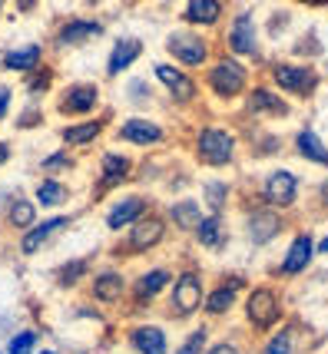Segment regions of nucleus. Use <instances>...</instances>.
<instances>
[{"mask_svg":"<svg viewBox=\"0 0 328 354\" xmlns=\"http://www.w3.org/2000/svg\"><path fill=\"white\" fill-rule=\"evenodd\" d=\"M206 86L216 93L219 100H235L249 86V70L239 63V57H219L206 70Z\"/></svg>","mask_w":328,"mask_h":354,"instance_id":"nucleus-1","label":"nucleus"},{"mask_svg":"<svg viewBox=\"0 0 328 354\" xmlns=\"http://www.w3.org/2000/svg\"><path fill=\"white\" fill-rule=\"evenodd\" d=\"M196 159L203 166H229L235 159V136L222 126H203L196 133Z\"/></svg>","mask_w":328,"mask_h":354,"instance_id":"nucleus-2","label":"nucleus"},{"mask_svg":"<svg viewBox=\"0 0 328 354\" xmlns=\"http://www.w3.org/2000/svg\"><path fill=\"white\" fill-rule=\"evenodd\" d=\"M166 50L176 66L183 70H196V66H206L209 63V40H206L199 30H172L166 37Z\"/></svg>","mask_w":328,"mask_h":354,"instance_id":"nucleus-3","label":"nucleus"},{"mask_svg":"<svg viewBox=\"0 0 328 354\" xmlns=\"http://www.w3.org/2000/svg\"><path fill=\"white\" fill-rule=\"evenodd\" d=\"M272 83H275L282 93H289V96L309 100V96H315L322 80H318V73H315L312 66H302V63H275V66H272Z\"/></svg>","mask_w":328,"mask_h":354,"instance_id":"nucleus-4","label":"nucleus"},{"mask_svg":"<svg viewBox=\"0 0 328 354\" xmlns=\"http://www.w3.org/2000/svg\"><path fill=\"white\" fill-rule=\"evenodd\" d=\"M226 46L233 50V57L259 60V33H255V17H252V10H239V14L233 17V27L226 33Z\"/></svg>","mask_w":328,"mask_h":354,"instance_id":"nucleus-5","label":"nucleus"},{"mask_svg":"<svg viewBox=\"0 0 328 354\" xmlns=\"http://www.w3.org/2000/svg\"><path fill=\"white\" fill-rule=\"evenodd\" d=\"M96 106H100V86L96 83H70L57 96L60 116H90Z\"/></svg>","mask_w":328,"mask_h":354,"instance_id":"nucleus-6","label":"nucleus"},{"mask_svg":"<svg viewBox=\"0 0 328 354\" xmlns=\"http://www.w3.org/2000/svg\"><path fill=\"white\" fill-rule=\"evenodd\" d=\"M156 80L163 83V90L172 96V103H179V106H186V103H192L196 100V93H199V86H196V80L189 77L183 66H176V63H156Z\"/></svg>","mask_w":328,"mask_h":354,"instance_id":"nucleus-7","label":"nucleus"},{"mask_svg":"<svg viewBox=\"0 0 328 354\" xmlns=\"http://www.w3.org/2000/svg\"><path fill=\"white\" fill-rule=\"evenodd\" d=\"M282 315V305H279V295L272 292L268 285H259V288H252L249 298H246V318H249L255 328H272V324L279 322Z\"/></svg>","mask_w":328,"mask_h":354,"instance_id":"nucleus-8","label":"nucleus"},{"mask_svg":"<svg viewBox=\"0 0 328 354\" xmlns=\"http://www.w3.org/2000/svg\"><path fill=\"white\" fill-rule=\"evenodd\" d=\"M203 301H206L203 278L196 275V272H183V275L176 278V285H172V311L179 318H189V315H196V311L203 308Z\"/></svg>","mask_w":328,"mask_h":354,"instance_id":"nucleus-9","label":"nucleus"},{"mask_svg":"<svg viewBox=\"0 0 328 354\" xmlns=\"http://www.w3.org/2000/svg\"><path fill=\"white\" fill-rule=\"evenodd\" d=\"M103 24L100 20H93V17H66L60 27H57V33H53V44L60 46H83L90 44V40H96V37H103Z\"/></svg>","mask_w":328,"mask_h":354,"instance_id":"nucleus-10","label":"nucleus"},{"mask_svg":"<svg viewBox=\"0 0 328 354\" xmlns=\"http://www.w3.org/2000/svg\"><path fill=\"white\" fill-rule=\"evenodd\" d=\"M70 229V216H53V218H44V222H33L30 229L20 235V252L24 255H37L44 245H50L60 232Z\"/></svg>","mask_w":328,"mask_h":354,"instance_id":"nucleus-11","label":"nucleus"},{"mask_svg":"<svg viewBox=\"0 0 328 354\" xmlns=\"http://www.w3.org/2000/svg\"><path fill=\"white\" fill-rule=\"evenodd\" d=\"M262 196L272 209H289L298 199V179L289 169H272L262 183Z\"/></svg>","mask_w":328,"mask_h":354,"instance_id":"nucleus-12","label":"nucleus"},{"mask_svg":"<svg viewBox=\"0 0 328 354\" xmlns=\"http://www.w3.org/2000/svg\"><path fill=\"white\" fill-rule=\"evenodd\" d=\"M44 63V44H20L0 53V70L3 73H20L27 77Z\"/></svg>","mask_w":328,"mask_h":354,"instance_id":"nucleus-13","label":"nucleus"},{"mask_svg":"<svg viewBox=\"0 0 328 354\" xmlns=\"http://www.w3.org/2000/svg\"><path fill=\"white\" fill-rule=\"evenodd\" d=\"M246 109H249L252 116H268V120H285V116H292L289 100H282L279 93L268 90V86H252L249 96H246Z\"/></svg>","mask_w":328,"mask_h":354,"instance_id":"nucleus-14","label":"nucleus"},{"mask_svg":"<svg viewBox=\"0 0 328 354\" xmlns=\"http://www.w3.org/2000/svg\"><path fill=\"white\" fill-rule=\"evenodd\" d=\"M163 239H166V222L159 216H143L129 225L126 245H129V252H149V248H156Z\"/></svg>","mask_w":328,"mask_h":354,"instance_id":"nucleus-15","label":"nucleus"},{"mask_svg":"<svg viewBox=\"0 0 328 354\" xmlns=\"http://www.w3.org/2000/svg\"><path fill=\"white\" fill-rule=\"evenodd\" d=\"M116 136L123 142H129V146H156V142L166 139V129L159 123H153V120H146V116H133V120L120 123Z\"/></svg>","mask_w":328,"mask_h":354,"instance_id":"nucleus-16","label":"nucleus"},{"mask_svg":"<svg viewBox=\"0 0 328 354\" xmlns=\"http://www.w3.org/2000/svg\"><path fill=\"white\" fill-rule=\"evenodd\" d=\"M279 232H282V218L272 209H255L246 218V235H249L252 245H268Z\"/></svg>","mask_w":328,"mask_h":354,"instance_id":"nucleus-17","label":"nucleus"},{"mask_svg":"<svg viewBox=\"0 0 328 354\" xmlns=\"http://www.w3.org/2000/svg\"><path fill=\"white\" fill-rule=\"evenodd\" d=\"M315 255V239L309 235V232H298L295 239H292V245H289V252H285V259H282V275H302L305 268H309V262H312Z\"/></svg>","mask_w":328,"mask_h":354,"instance_id":"nucleus-18","label":"nucleus"},{"mask_svg":"<svg viewBox=\"0 0 328 354\" xmlns=\"http://www.w3.org/2000/svg\"><path fill=\"white\" fill-rule=\"evenodd\" d=\"M140 57H143V40L140 37H120V40L113 44V50H109L107 73L109 77H120V73H126Z\"/></svg>","mask_w":328,"mask_h":354,"instance_id":"nucleus-19","label":"nucleus"},{"mask_svg":"<svg viewBox=\"0 0 328 354\" xmlns=\"http://www.w3.org/2000/svg\"><path fill=\"white\" fill-rule=\"evenodd\" d=\"M143 216H146V199H143V196H123V199L107 212V229L120 232V229H126V225H133V222Z\"/></svg>","mask_w":328,"mask_h":354,"instance_id":"nucleus-20","label":"nucleus"},{"mask_svg":"<svg viewBox=\"0 0 328 354\" xmlns=\"http://www.w3.org/2000/svg\"><path fill=\"white\" fill-rule=\"evenodd\" d=\"M183 20L189 27H216L222 20V0H186Z\"/></svg>","mask_w":328,"mask_h":354,"instance_id":"nucleus-21","label":"nucleus"},{"mask_svg":"<svg viewBox=\"0 0 328 354\" xmlns=\"http://www.w3.org/2000/svg\"><path fill=\"white\" fill-rule=\"evenodd\" d=\"M192 232H196L199 245L209 248V252H219V248H226V242H229L226 222H222V216H216V212H209V216L199 218V225H196Z\"/></svg>","mask_w":328,"mask_h":354,"instance_id":"nucleus-22","label":"nucleus"},{"mask_svg":"<svg viewBox=\"0 0 328 354\" xmlns=\"http://www.w3.org/2000/svg\"><path fill=\"white\" fill-rule=\"evenodd\" d=\"M133 169V162H129V156L123 153H107L100 159V192H107L113 185H120L129 176Z\"/></svg>","mask_w":328,"mask_h":354,"instance_id":"nucleus-23","label":"nucleus"},{"mask_svg":"<svg viewBox=\"0 0 328 354\" xmlns=\"http://www.w3.org/2000/svg\"><path fill=\"white\" fill-rule=\"evenodd\" d=\"M129 341H133V348L140 354H170L166 351V335H163V328H156V324H140V328H133Z\"/></svg>","mask_w":328,"mask_h":354,"instance_id":"nucleus-24","label":"nucleus"},{"mask_svg":"<svg viewBox=\"0 0 328 354\" xmlns=\"http://www.w3.org/2000/svg\"><path fill=\"white\" fill-rule=\"evenodd\" d=\"M295 149L302 159H309L315 166H328V146L315 129H298L295 133Z\"/></svg>","mask_w":328,"mask_h":354,"instance_id":"nucleus-25","label":"nucleus"},{"mask_svg":"<svg viewBox=\"0 0 328 354\" xmlns=\"http://www.w3.org/2000/svg\"><path fill=\"white\" fill-rule=\"evenodd\" d=\"M100 133H103V120H80V123L63 126L60 139L66 142V146H90Z\"/></svg>","mask_w":328,"mask_h":354,"instance_id":"nucleus-26","label":"nucleus"},{"mask_svg":"<svg viewBox=\"0 0 328 354\" xmlns=\"http://www.w3.org/2000/svg\"><path fill=\"white\" fill-rule=\"evenodd\" d=\"M66 199H70V189H66L60 179H53V176L40 179L37 189H33V202H37L40 209H57V205H63Z\"/></svg>","mask_w":328,"mask_h":354,"instance_id":"nucleus-27","label":"nucleus"},{"mask_svg":"<svg viewBox=\"0 0 328 354\" xmlns=\"http://www.w3.org/2000/svg\"><path fill=\"white\" fill-rule=\"evenodd\" d=\"M3 218H7V225L17 232H27L37 222V202L33 199H20V196H14V202L3 209Z\"/></svg>","mask_w":328,"mask_h":354,"instance_id":"nucleus-28","label":"nucleus"},{"mask_svg":"<svg viewBox=\"0 0 328 354\" xmlns=\"http://www.w3.org/2000/svg\"><path fill=\"white\" fill-rule=\"evenodd\" d=\"M120 295H123V275L120 272H100L93 278V298L96 301H103V305H113V301H120Z\"/></svg>","mask_w":328,"mask_h":354,"instance_id":"nucleus-29","label":"nucleus"},{"mask_svg":"<svg viewBox=\"0 0 328 354\" xmlns=\"http://www.w3.org/2000/svg\"><path fill=\"white\" fill-rule=\"evenodd\" d=\"M170 218L176 229L183 232H192L196 225H199V218H203V212H199V202L196 199H179L170 205Z\"/></svg>","mask_w":328,"mask_h":354,"instance_id":"nucleus-30","label":"nucleus"},{"mask_svg":"<svg viewBox=\"0 0 328 354\" xmlns=\"http://www.w3.org/2000/svg\"><path fill=\"white\" fill-rule=\"evenodd\" d=\"M239 288H242V281H239V278H233L229 285H219L216 292L203 301L206 315H226V311L235 305V292H239Z\"/></svg>","mask_w":328,"mask_h":354,"instance_id":"nucleus-31","label":"nucleus"},{"mask_svg":"<svg viewBox=\"0 0 328 354\" xmlns=\"http://www.w3.org/2000/svg\"><path fill=\"white\" fill-rule=\"evenodd\" d=\"M170 281H172L170 268H153V272H146V275L136 281V298H140V301H149V298H156Z\"/></svg>","mask_w":328,"mask_h":354,"instance_id":"nucleus-32","label":"nucleus"},{"mask_svg":"<svg viewBox=\"0 0 328 354\" xmlns=\"http://www.w3.org/2000/svg\"><path fill=\"white\" fill-rule=\"evenodd\" d=\"M203 196H206V205H209V212H222L226 209V202H229V183H222V179H209L203 185Z\"/></svg>","mask_w":328,"mask_h":354,"instance_id":"nucleus-33","label":"nucleus"},{"mask_svg":"<svg viewBox=\"0 0 328 354\" xmlns=\"http://www.w3.org/2000/svg\"><path fill=\"white\" fill-rule=\"evenodd\" d=\"M50 86H53V70L44 66V63H40L33 73H27V80H24V90L30 93V96H44Z\"/></svg>","mask_w":328,"mask_h":354,"instance_id":"nucleus-34","label":"nucleus"},{"mask_svg":"<svg viewBox=\"0 0 328 354\" xmlns=\"http://www.w3.org/2000/svg\"><path fill=\"white\" fill-rule=\"evenodd\" d=\"M90 268V259H73V262H66L57 268V285H77L80 275Z\"/></svg>","mask_w":328,"mask_h":354,"instance_id":"nucleus-35","label":"nucleus"},{"mask_svg":"<svg viewBox=\"0 0 328 354\" xmlns=\"http://www.w3.org/2000/svg\"><path fill=\"white\" fill-rule=\"evenodd\" d=\"M40 169L47 172V176H57V172H63V169H73V156L66 153V149L50 153L47 159H40Z\"/></svg>","mask_w":328,"mask_h":354,"instance_id":"nucleus-36","label":"nucleus"},{"mask_svg":"<svg viewBox=\"0 0 328 354\" xmlns=\"http://www.w3.org/2000/svg\"><path fill=\"white\" fill-rule=\"evenodd\" d=\"M266 354H295V344H292V328H282L279 335L266 344Z\"/></svg>","mask_w":328,"mask_h":354,"instance_id":"nucleus-37","label":"nucleus"},{"mask_svg":"<svg viewBox=\"0 0 328 354\" xmlns=\"http://www.w3.org/2000/svg\"><path fill=\"white\" fill-rule=\"evenodd\" d=\"M37 344V331H20L7 341V354H30Z\"/></svg>","mask_w":328,"mask_h":354,"instance_id":"nucleus-38","label":"nucleus"},{"mask_svg":"<svg viewBox=\"0 0 328 354\" xmlns=\"http://www.w3.org/2000/svg\"><path fill=\"white\" fill-rule=\"evenodd\" d=\"M206 338H209V331H206V328L192 331V335L179 344V351H176V354H203L206 351Z\"/></svg>","mask_w":328,"mask_h":354,"instance_id":"nucleus-39","label":"nucleus"},{"mask_svg":"<svg viewBox=\"0 0 328 354\" xmlns=\"http://www.w3.org/2000/svg\"><path fill=\"white\" fill-rule=\"evenodd\" d=\"M40 123H44V113H40V106H33V103H30V106L17 116L14 126H17V129H33V126H40Z\"/></svg>","mask_w":328,"mask_h":354,"instance_id":"nucleus-40","label":"nucleus"},{"mask_svg":"<svg viewBox=\"0 0 328 354\" xmlns=\"http://www.w3.org/2000/svg\"><path fill=\"white\" fill-rule=\"evenodd\" d=\"M10 109H14V86L10 83H0V123L10 116Z\"/></svg>","mask_w":328,"mask_h":354,"instance_id":"nucleus-41","label":"nucleus"},{"mask_svg":"<svg viewBox=\"0 0 328 354\" xmlns=\"http://www.w3.org/2000/svg\"><path fill=\"white\" fill-rule=\"evenodd\" d=\"M7 3H14V10L17 14H33V10H37V7H40V0H7Z\"/></svg>","mask_w":328,"mask_h":354,"instance_id":"nucleus-42","label":"nucleus"},{"mask_svg":"<svg viewBox=\"0 0 328 354\" xmlns=\"http://www.w3.org/2000/svg\"><path fill=\"white\" fill-rule=\"evenodd\" d=\"M10 159H14V146H10L7 139H0V169H3Z\"/></svg>","mask_w":328,"mask_h":354,"instance_id":"nucleus-43","label":"nucleus"},{"mask_svg":"<svg viewBox=\"0 0 328 354\" xmlns=\"http://www.w3.org/2000/svg\"><path fill=\"white\" fill-rule=\"evenodd\" d=\"M206 354H239V348H235V344H229V341H222V344H216V348H209Z\"/></svg>","mask_w":328,"mask_h":354,"instance_id":"nucleus-44","label":"nucleus"},{"mask_svg":"<svg viewBox=\"0 0 328 354\" xmlns=\"http://www.w3.org/2000/svg\"><path fill=\"white\" fill-rule=\"evenodd\" d=\"M298 3H305V7H328V0H298Z\"/></svg>","mask_w":328,"mask_h":354,"instance_id":"nucleus-45","label":"nucleus"},{"mask_svg":"<svg viewBox=\"0 0 328 354\" xmlns=\"http://www.w3.org/2000/svg\"><path fill=\"white\" fill-rule=\"evenodd\" d=\"M315 252H322V255H328V235L322 239V242H318V245H315Z\"/></svg>","mask_w":328,"mask_h":354,"instance_id":"nucleus-46","label":"nucleus"},{"mask_svg":"<svg viewBox=\"0 0 328 354\" xmlns=\"http://www.w3.org/2000/svg\"><path fill=\"white\" fill-rule=\"evenodd\" d=\"M322 199L328 202V183H322Z\"/></svg>","mask_w":328,"mask_h":354,"instance_id":"nucleus-47","label":"nucleus"},{"mask_svg":"<svg viewBox=\"0 0 328 354\" xmlns=\"http://www.w3.org/2000/svg\"><path fill=\"white\" fill-rule=\"evenodd\" d=\"M3 10H7V0H0V17H3Z\"/></svg>","mask_w":328,"mask_h":354,"instance_id":"nucleus-48","label":"nucleus"},{"mask_svg":"<svg viewBox=\"0 0 328 354\" xmlns=\"http://www.w3.org/2000/svg\"><path fill=\"white\" fill-rule=\"evenodd\" d=\"M44 354H57V351H44Z\"/></svg>","mask_w":328,"mask_h":354,"instance_id":"nucleus-49","label":"nucleus"},{"mask_svg":"<svg viewBox=\"0 0 328 354\" xmlns=\"http://www.w3.org/2000/svg\"><path fill=\"white\" fill-rule=\"evenodd\" d=\"M30 354H33V351H30Z\"/></svg>","mask_w":328,"mask_h":354,"instance_id":"nucleus-50","label":"nucleus"}]
</instances>
